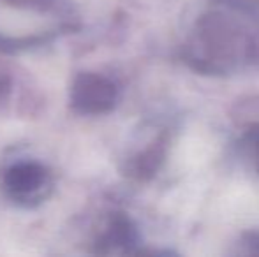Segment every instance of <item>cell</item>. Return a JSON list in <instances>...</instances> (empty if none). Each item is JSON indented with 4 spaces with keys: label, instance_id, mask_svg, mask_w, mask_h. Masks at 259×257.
Here are the masks:
<instances>
[{
    "label": "cell",
    "instance_id": "cell-1",
    "mask_svg": "<svg viewBox=\"0 0 259 257\" xmlns=\"http://www.w3.org/2000/svg\"><path fill=\"white\" fill-rule=\"evenodd\" d=\"M252 21L236 6H221L196 23L187 59L201 72H228L252 52Z\"/></svg>",
    "mask_w": 259,
    "mask_h": 257
},
{
    "label": "cell",
    "instance_id": "cell-2",
    "mask_svg": "<svg viewBox=\"0 0 259 257\" xmlns=\"http://www.w3.org/2000/svg\"><path fill=\"white\" fill-rule=\"evenodd\" d=\"M4 183L11 197L23 206L42 202L52 192V175L35 162H20L7 169Z\"/></svg>",
    "mask_w": 259,
    "mask_h": 257
},
{
    "label": "cell",
    "instance_id": "cell-3",
    "mask_svg": "<svg viewBox=\"0 0 259 257\" xmlns=\"http://www.w3.org/2000/svg\"><path fill=\"white\" fill-rule=\"evenodd\" d=\"M74 104L85 113H104L116 104V86L99 76H83L74 86Z\"/></svg>",
    "mask_w": 259,
    "mask_h": 257
},
{
    "label": "cell",
    "instance_id": "cell-4",
    "mask_svg": "<svg viewBox=\"0 0 259 257\" xmlns=\"http://www.w3.org/2000/svg\"><path fill=\"white\" fill-rule=\"evenodd\" d=\"M245 148L252 157V164L259 173V124L252 125L245 134Z\"/></svg>",
    "mask_w": 259,
    "mask_h": 257
},
{
    "label": "cell",
    "instance_id": "cell-5",
    "mask_svg": "<svg viewBox=\"0 0 259 257\" xmlns=\"http://www.w3.org/2000/svg\"><path fill=\"white\" fill-rule=\"evenodd\" d=\"M245 245L247 248H250V250L259 254V231H252V233L245 234Z\"/></svg>",
    "mask_w": 259,
    "mask_h": 257
},
{
    "label": "cell",
    "instance_id": "cell-6",
    "mask_svg": "<svg viewBox=\"0 0 259 257\" xmlns=\"http://www.w3.org/2000/svg\"><path fill=\"white\" fill-rule=\"evenodd\" d=\"M25 2H34V0H25Z\"/></svg>",
    "mask_w": 259,
    "mask_h": 257
}]
</instances>
